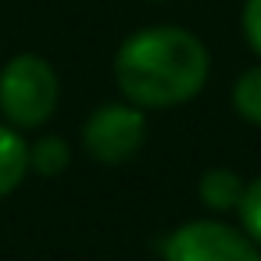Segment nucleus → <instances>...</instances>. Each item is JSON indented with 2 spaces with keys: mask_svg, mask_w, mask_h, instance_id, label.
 Segmentation results:
<instances>
[{
  "mask_svg": "<svg viewBox=\"0 0 261 261\" xmlns=\"http://www.w3.org/2000/svg\"><path fill=\"white\" fill-rule=\"evenodd\" d=\"M211 75V54L193 29L147 25L122 40L115 54V83L122 97L143 111H165L193 100Z\"/></svg>",
  "mask_w": 261,
  "mask_h": 261,
  "instance_id": "f257e3e1",
  "label": "nucleus"
},
{
  "mask_svg": "<svg viewBox=\"0 0 261 261\" xmlns=\"http://www.w3.org/2000/svg\"><path fill=\"white\" fill-rule=\"evenodd\" d=\"M58 100H61V83L47 58L15 54L0 68V115L18 133L47 125Z\"/></svg>",
  "mask_w": 261,
  "mask_h": 261,
  "instance_id": "f03ea898",
  "label": "nucleus"
},
{
  "mask_svg": "<svg viewBox=\"0 0 261 261\" xmlns=\"http://www.w3.org/2000/svg\"><path fill=\"white\" fill-rule=\"evenodd\" d=\"M165 261H261V247L222 218H193L175 225L161 243Z\"/></svg>",
  "mask_w": 261,
  "mask_h": 261,
  "instance_id": "7ed1b4c3",
  "label": "nucleus"
},
{
  "mask_svg": "<svg viewBox=\"0 0 261 261\" xmlns=\"http://www.w3.org/2000/svg\"><path fill=\"white\" fill-rule=\"evenodd\" d=\"M147 140V111L129 100L100 104L83 125V147L100 165L129 161Z\"/></svg>",
  "mask_w": 261,
  "mask_h": 261,
  "instance_id": "20e7f679",
  "label": "nucleus"
},
{
  "mask_svg": "<svg viewBox=\"0 0 261 261\" xmlns=\"http://www.w3.org/2000/svg\"><path fill=\"white\" fill-rule=\"evenodd\" d=\"M243 186H247V179H240V172L236 168H225V165H218V168H207L204 175H200V182H197V197H200V204L207 207V211H236V204H240V197H243Z\"/></svg>",
  "mask_w": 261,
  "mask_h": 261,
  "instance_id": "39448f33",
  "label": "nucleus"
},
{
  "mask_svg": "<svg viewBox=\"0 0 261 261\" xmlns=\"http://www.w3.org/2000/svg\"><path fill=\"white\" fill-rule=\"evenodd\" d=\"M29 172V143L8 122H0V200L15 193Z\"/></svg>",
  "mask_w": 261,
  "mask_h": 261,
  "instance_id": "423d86ee",
  "label": "nucleus"
},
{
  "mask_svg": "<svg viewBox=\"0 0 261 261\" xmlns=\"http://www.w3.org/2000/svg\"><path fill=\"white\" fill-rule=\"evenodd\" d=\"M229 104H232V111L247 125H257L261 129V61L236 75V83L229 90Z\"/></svg>",
  "mask_w": 261,
  "mask_h": 261,
  "instance_id": "0eeeda50",
  "label": "nucleus"
},
{
  "mask_svg": "<svg viewBox=\"0 0 261 261\" xmlns=\"http://www.w3.org/2000/svg\"><path fill=\"white\" fill-rule=\"evenodd\" d=\"M68 165H72V150H68V143L61 136H43V140H36L29 147V168L36 175H43V179L61 175Z\"/></svg>",
  "mask_w": 261,
  "mask_h": 261,
  "instance_id": "6e6552de",
  "label": "nucleus"
},
{
  "mask_svg": "<svg viewBox=\"0 0 261 261\" xmlns=\"http://www.w3.org/2000/svg\"><path fill=\"white\" fill-rule=\"evenodd\" d=\"M236 215H240V229L261 247V175L247 179L243 197H240V204H236Z\"/></svg>",
  "mask_w": 261,
  "mask_h": 261,
  "instance_id": "1a4fd4ad",
  "label": "nucleus"
},
{
  "mask_svg": "<svg viewBox=\"0 0 261 261\" xmlns=\"http://www.w3.org/2000/svg\"><path fill=\"white\" fill-rule=\"evenodd\" d=\"M240 29H243V40H247L250 54L261 61V0H243Z\"/></svg>",
  "mask_w": 261,
  "mask_h": 261,
  "instance_id": "9d476101",
  "label": "nucleus"
},
{
  "mask_svg": "<svg viewBox=\"0 0 261 261\" xmlns=\"http://www.w3.org/2000/svg\"><path fill=\"white\" fill-rule=\"evenodd\" d=\"M154 4H158V0H154Z\"/></svg>",
  "mask_w": 261,
  "mask_h": 261,
  "instance_id": "9b49d317",
  "label": "nucleus"
}]
</instances>
